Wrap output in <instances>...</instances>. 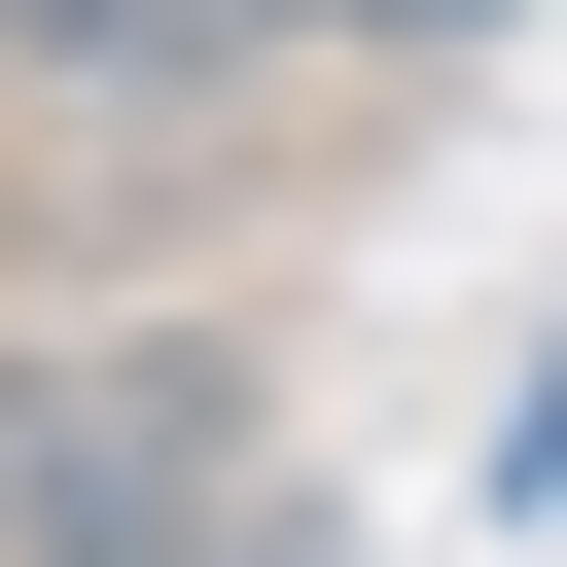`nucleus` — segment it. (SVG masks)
I'll list each match as a JSON object with an SVG mask.
<instances>
[{"mask_svg": "<svg viewBox=\"0 0 567 567\" xmlns=\"http://www.w3.org/2000/svg\"><path fill=\"white\" fill-rule=\"evenodd\" d=\"M213 496H284V354H248V319H71V354H0V567L213 532Z\"/></svg>", "mask_w": 567, "mask_h": 567, "instance_id": "1", "label": "nucleus"}, {"mask_svg": "<svg viewBox=\"0 0 567 567\" xmlns=\"http://www.w3.org/2000/svg\"><path fill=\"white\" fill-rule=\"evenodd\" d=\"M284 35H461V0H0V71H71V106H213Z\"/></svg>", "mask_w": 567, "mask_h": 567, "instance_id": "2", "label": "nucleus"}, {"mask_svg": "<svg viewBox=\"0 0 567 567\" xmlns=\"http://www.w3.org/2000/svg\"><path fill=\"white\" fill-rule=\"evenodd\" d=\"M106 567H354L319 496H213V532H106Z\"/></svg>", "mask_w": 567, "mask_h": 567, "instance_id": "3", "label": "nucleus"}]
</instances>
